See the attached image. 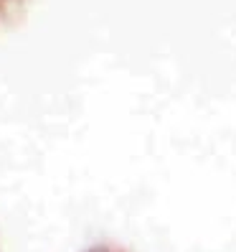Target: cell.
Returning a JSON list of instances; mask_svg holds the SVG:
<instances>
[{"label":"cell","instance_id":"6da1fadb","mask_svg":"<svg viewBox=\"0 0 236 252\" xmlns=\"http://www.w3.org/2000/svg\"><path fill=\"white\" fill-rule=\"evenodd\" d=\"M89 252H120V250H112V247H94Z\"/></svg>","mask_w":236,"mask_h":252}]
</instances>
